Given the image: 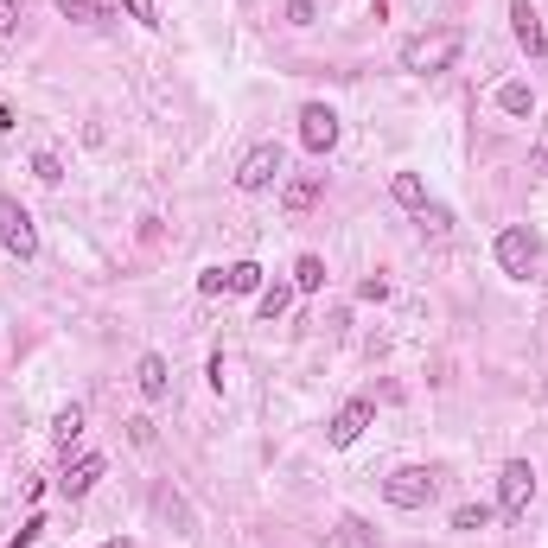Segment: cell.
<instances>
[{
  "label": "cell",
  "mask_w": 548,
  "mask_h": 548,
  "mask_svg": "<svg viewBox=\"0 0 548 548\" xmlns=\"http://www.w3.org/2000/svg\"><path fill=\"white\" fill-rule=\"evenodd\" d=\"M459 51H466V39H459V32H415V39H402V71H421V77L453 71Z\"/></svg>",
  "instance_id": "cell-1"
},
{
  "label": "cell",
  "mask_w": 548,
  "mask_h": 548,
  "mask_svg": "<svg viewBox=\"0 0 548 548\" xmlns=\"http://www.w3.org/2000/svg\"><path fill=\"white\" fill-rule=\"evenodd\" d=\"M434 491H440V472H427V466H402V472L383 478L389 510H427V504H434Z\"/></svg>",
  "instance_id": "cell-2"
},
{
  "label": "cell",
  "mask_w": 548,
  "mask_h": 548,
  "mask_svg": "<svg viewBox=\"0 0 548 548\" xmlns=\"http://www.w3.org/2000/svg\"><path fill=\"white\" fill-rule=\"evenodd\" d=\"M281 179H287V153H281V141L249 147L243 166H236V192H268V185H281Z\"/></svg>",
  "instance_id": "cell-3"
},
{
  "label": "cell",
  "mask_w": 548,
  "mask_h": 548,
  "mask_svg": "<svg viewBox=\"0 0 548 548\" xmlns=\"http://www.w3.org/2000/svg\"><path fill=\"white\" fill-rule=\"evenodd\" d=\"M0 249L20 255V262H32V255H39V230H32V211H26L20 198H7V192H0Z\"/></svg>",
  "instance_id": "cell-4"
},
{
  "label": "cell",
  "mask_w": 548,
  "mask_h": 548,
  "mask_svg": "<svg viewBox=\"0 0 548 548\" xmlns=\"http://www.w3.org/2000/svg\"><path fill=\"white\" fill-rule=\"evenodd\" d=\"M536 262H542V236L529 230V224L498 230V268H504V274H517V281H523V274L536 268Z\"/></svg>",
  "instance_id": "cell-5"
},
{
  "label": "cell",
  "mask_w": 548,
  "mask_h": 548,
  "mask_svg": "<svg viewBox=\"0 0 548 548\" xmlns=\"http://www.w3.org/2000/svg\"><path fill=\"white\" fill-rule=\"evenodd\" d=\"M529 498H536V466H529V459H510V466L498 472V510L517 523L529 510Z\"/></svg>",
  "instance_id": "cell-6"
},
{
  "label": "cell",
  "mask_w": 548,
  "mask_h": 548,
  "mask_svg": "<svg viewBox=\"0 0 548 548\" xmlns=\"http://www.w3.org/2000/svg\"><path fill=\"white\" fill-rule=\"evenodd\" d=\"M300 147L306 153H332L338 147V115L325 109V102H306L300 109Z\"/></svg>",
  "instance_id": "cell-7"
},
{
  "label": "cell",
  "mask_w": 548,
  "mask_h": 548,
  "mask_svg": "<svg viewBox=\"0 0 548 548\" xmlns=\"http://www.w3.org/2000/svg\"><path fill=\"white\" fill-rule=\"evenodd\" d=\"M370 421H376V402H364V396H357V402H345V408L332 415V427H325V440H332V447H351V440L364 434Z\"/></svg>",
  "instance_id": "cell-8"
},
{
  "label": "cell",
  "mask_w": 548,
  "mask_h": 548,
  "mask_svg": "<svg viewBox=\"0 0 548 548\" xmlns=\"http://www.w3.org/2000/svg\"><path fill=\"white\" fill-rule=\"evenodd\" d=\"M510 32H517V45L529 51V58H542L548 39H542V13L529 7V0H510Z\"/></svg>",
  "instance_id": "cell-9"
},
{
  "label": "cell",
  "mask_w": 548,
  "mask_h": 548,
  "mask_svg": "<svg viewBox=\"0 0 548 548\" xmlns=\"http://www.w3.org/2000/svg\"><path fill=\"white\" fill-rule=\"evenodd\" d=\"M319 198H325V179H319V173H306V179H281V211H287V217L313 211Z\"/></svg>",
  "instance_id": "cell-10"
},
{
  "label": "cell",
  "mask_w": 548,
  "mask_h": 548,
  "mask_svg": "<svg viewBox=\"0 0 548 548\" xmlns=\"http://www.w3.org/2000/svg\"><path fill=\"white\" fill-rule=\"evenodd\" d=\"M96 478H102V453H83L77 466L58 478V491H64V498H90V491H96Z\"/></svg>",
  "instance_id": "cell-11"
},
{
  "label": "cell",
  "mask_w": 548,
  "mask_h": 548,
  "mask_svg": "<svg viewBox=\"0 0 548 548\" xmlns=\"http://www.w3.org/2000/svg\"><path fill=\"white\" fill-rule=\"evenodd\" d=\"M134 383H141V396H147V402H166V389H173V376H166V357H160V351H147Z\"/></svg>",
  "instance_id": "cell-12"
},
{
  "label": "cell",
  "mask_w": 548,
  "mask_h": 548,
  "mask_svg": "<svg viewBox=\"0 0 548 548\" xmlns=\"http://www.w3.org/2000/svg\"><path fill=\"white\" fill-rule=\"evenodd\" d=\"M498 109L517 115V122H529V115H536V90H529L523 77H510V83H498Z\"/></svg>",
  "instance_id": "cell-13"
},
{
  "label": "cell",
  "mask_w": 548,
  "mask_h": 548,
  "mask_svg": "<svg viewBox=\"0 0 548 548\" xmlns=\"http://www.w3.org/2000/svg\"><path fill=\"white\" fill-rule=\"evenodd\" d=\"M389 198H396L402 204V211H427V185H421V173H396V179H389Z\"/></svg>",
  "instance_id": "cell-14"
},
{
  "label": "cell",
  "mask_w": 548,
  "mask_h": 548,
  "mask_svg": "<svg viewBox=\"0 0 548 548\" xmlns=\"http://www.w3.org/2000/svg\"><path fill=\"white\" fill-rule=\"evenodd\" d=\"M338 542L345 548H383V536H376L364 517H338Z\"/></svg>",
  "instance_id": "cell-15"
},
{
  "label": "cell",
  "mask_w": 548,
  "mask_h": 548,
  "mask_svg": "<svg viewBox=\"0 0 548 548\" xmlns=\"http://www.w3.org/2000/svg\"><path fill=\"white\" fill-rule=\"evenodd\" d=\"M224 281H230V294H262V262H230Z\"/></svg>",
  "instance_id": "cell-16"
},
{
  "label": "cell",
  "mask_w": 548,
  "mask_h": 548,
  "mask_svg": "<svg viewBox=\"0 0 548 548\" xmlns=\"http://www.w3.org/2000/svg\"><path fill=\"white\" fill-rule=\"evenodd\" d=\"M319 287H325V262L319 255H300L294 262V294H319Z\"/></svg>",
  "instance_id": "cell-17"
},
{
  "label": "cell",
  "mask_w": 548,
  "mask_h": 548,
  "mask_svg": "<svg viewBox=\"0 0 548 548\" xmlns=\"http://www.w3.org/2000/svg\"><path fill=\"white\" fill-rule=\"evenodd\" d=\"M58 13L77 26H109V7H96V0H58Z\"/></svg>",
  "instance_id": "cell-18"
},
{
  "label": "cell",
  "mask_w": 548,
  "mask_h": 548,
  "mask_svg": "<svg viewBox=\"0 0 548 548\" xmlns=\"http://www.w3.org/2000/svg\"><path fill=\"white\" fill-rule=\"evenodd\" d=\"M77 434H83V408L71 402V408H58V421H51V440H58V447L71 453V440H77Z\"/></svg>",
  "instance_id": "cell-19"
},
{
  "label": "cell",
  "mask_w": 548,
  "mask_h": 548,
  "mask_svg": "<svg viewBox=\"0 0 548 548\" xmlns=\"http://www.w3.org/2000/svg\"><path fill=\"white\" fill-rule=\"evenodd\" d=\"M287 300H294V287L274 281V287H262V294H255V313H262V319H281V313H287Z\"/></svg>",
  "instance_id": "cell-20"
},
{
  "label": "cell",
  "mask_w": 548,
  "mask_h": 548,
  "mask_svg": "<svg viewBox=\"0 0 548 548\" xmlns=\"http://www.w3.org/2000/svg\"><path fill=\"white\" fill-rule=\"evenodd\" d=\"M453 529H466V536H472V529H491V504H459Z\"/></svg>",
  "instance_id": "cell-21"
},
{
  "label": "cell",
  "mask_w": 548,
  "mask_h": 548,
  "mask_svg": "<svg viewBox=\"0 0 548 548\" xmlns=\"http://www.w3.org/2000/svg\"><path fill=\"white\" fill-rule=\"evenodd\" d=\"M32 173H39L45 185H58V179H64V166H58V153H32Z\"/></svg>",
  "instance_id": "cell-22"
},
{
  "label": "cell",
  "mask_w": 548,
  "mask_h": 548,
  "mask_svg": "<svg viewBox=\"0 0 548 548\" xmlns=\"http://www.w3.org/2000/svg\"><path fill=\"white\" fill-rule=\"evenodd\" d=\"M122 13L141 20V26H160V7H153V0H122Z\"/></svg>",
  "instance_id": "cell-23"
},
{
  "label": "cell",
  "mask_w": 548,
  "mask_h": 548,
  "mask_svg": "<svg viewBox=\"0 0 548 548\" xmlns=\"http://www.w3.org/2000/svg\"><path fill=\"white\" fill-rule=\"evenodd\" d=\"M198 294H204V300H211V294H230V281H224V268H204V274H198Z\"/></svg>",
  "instance_id": "cell-24"
},
{
  "label": "cell",
  "mask_w": 548,
  "mask_h": 548,
  "mask_svg": "<svg viewBox=\"0 0 548 548\" xmlns=\"http://www.w3.org/2000/svg\"><path fill=\"white\" fill-rule=\"evenodd\" d=\"M20 32V0H0V39H13Z\"/></svg>",
  "instance_id": "cell-25"
},
{
  "label": "cell",
  "mask_w": 548,
  "mask_h": 548,
  "mask_svg": "<svg viewBox=\"0 0 548 548\" xmlns=\"http://www.w3.org/2000/svg\"><path fill=\"white\" fill-rule=\"evenodd\" d=\"M128 440H134V447H153V421L134 415V421H128Z\"/></svg>",
  "instance_id": "cell-26"
},
{
  "label": "cell",
  "mask_w": 548,
  "mask_h": 548,
  "mask_svg": "<svg viewBox=\"0 0 548 548\" xmlns=\"http://www.w3.org/2000/svg\"><path fill=\"white\" fill-rule=\"evenodd\" d=\"M287 20H294V26H313V0H287Z\"/></svg>",
  "instance_id": "cell-27"
},
{
  "label": "cell",
  "mask_w": 548,
  "mask_h": 548,
  "mask_svg": "<svg viewBox=\"0 0 548 548\" xmlns=\"http://www.w3.org/2000/svg\"><path fill=\"white\" fill-rule=\"evenodd\" d=\"M39 529H45V517H26V523H20V536H13V548H26V542H39Z\"/></svg>",
  "instance_id": "cell-28"
},
{
  "label": "cell",
  "mask_w": 548,
  "mask_h": 548,
  "mask_svg": "<svg viewBox=\"0 0 548 548\" xmlns=\"http://www.w3.org/2000/svg\"><path fill=\"white\" fill-rule=\"evenodd\" d=\"M421 224L434 230V236H447V224H453V217H447V211H434V204H427V211H421Z\"/></svg>",
  "instance_id": "cell-29"
}]
</instances>
